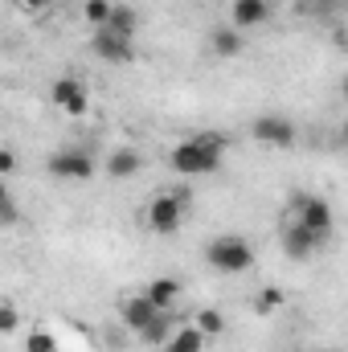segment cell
I'll return each mask as SVG.
<instances>
[{
  "label": "cell",
  "instance_id": "6da1fadb",
  "mask_svg": "<svg viewBox=\"0 0 348 352\" xmlns=\"http://www.w3.org/2000/svg\"><path fill=\"white\" fill-rule=\"evenodd\" d=\"M226 148H230V140L221 131H197V135L176 144L168 164L180 176H213V173H221V164H226Z\"/></svg>",
  "mask_w": 348,
  "mask_h": 352
},
{
  "label": "cell",
  "instance_id": "7a4b0ae2",
  "mask_svg": "<svg viewBox=\"0 0 348 352\" xmlns=\"http://www.w3.org/2000/svg\"><path fill=\"white\" fill-rule=\"evenodd\" d=\"M205 263L213 266L217 274H242L254 266V246L242 234H217L205 246Z\"/></svg>",
  "mask_w": 348,
  "mask_h": 352
},
{
  "label": "cell",
  "instance_id": "3957f363",
  "mask_svg": "<svg viewBox=\"0 0 348 352\" xmlns=\"http://www.w3.org/2000/svg\"><path fill=\"white\" fill-rule=\"evenodd\" d=\"M287 209H291V221H299V226H307V230H320V234H332V230H336L332 205H328L324 197H316V192H295Z\"/></svg>",
  "mask_w": 348,
  "mask_h": 352
},
{
  "label": "cell",
  "instance_id": "277c9868",
  "mask_svg": "<svg viewBox=\"0 0 348 352\" xmlns=\"http://www.w3.org/2000/svg\"><path fill=\"white\" fill-rule=\"evenodd\" d=\"M184 192H156L152 201H148V230L152 234H160V238H168L180 230V221H184Z\"/></svg>",
  "mask_w": 348,
  "mask_h": 352
},
{
  "label": "cell",
  "instance_id": "5b68a950",
  "mask_svg": "<svg viewBox=\"0 0 348 352\" xmlns=\"http://www.w3.org/2000/svg\"><path fill=\"white\" fill-rule=\"evenodd\" d=\"M328 242H332V234L307 230V226H299V221H291V226L283 230V254H287V258H295V263H307V258H312V254H320Z\"/></svg>",
  "mask_w": 348,
  "mask_h": 352
},
{
  "label": "cell",
  "instance_id": "8992f818",
  "mask_svg": "<svg viewBox=\"0 0 348 352\" xmlns=\"http://www.w3.org/2000/svg\"><path fill=\"white\" fill-rule=\"evenodd\" d=\"M50 176L54 180H74V184H83V180H90L94 176V156L90 152H83V148H62V152H54L50 156Z\"/></svg>",
  "mask_w": 348,
  "mask_h": 352
},
{
  "label": "cell",
  "instance_id": "52a82bcc",
  "mask_svg": "<svg viewBox=\"0 0 348 352\" xmlns=\"http://www.w3.org/2000/svg\"><path fill=\"white\" fill-rule=\"evenodd\" d=\"M90 54H94L98 62L127 66V62L135 58V41L123 37V33H115V29H94V33H90Z\"/></svg>",
  "mask_w": 348,
  "mask_h": 352
},
{
  "label": "cell",
  "instance_id": "ba28073f",
  "mask_svg": "<svg viewBox=\"0 0 348 352\" xmlns=\"http://www.w3.org/2000/svg\"><path fill=\"white\" fill-rule=\"evenodd\" d=\"M250 135L259 140V144H266V148H295V140H299V127L287 119V115H262V119H254V127H250Z\"/></svg>",
  "mask_w": 348,
  "mask_h": 352
},
{
  "label": "cell",
  "instance_id": "9c48e42d",
  "mask_svg": "<svg viewBox=\"0 0 348 352\" xmlns=\"http://www.w3.org/2000/svg\"><path fill=\"white\" fill-rule=\"evenodd\" d=\"M50 98H54V107L66 111L70 119H78V115L90 111V94H87V87H83L78 78H58L54 90H50Z\"/></svg>",
  "mask_w": 348,
  "mask_h": 352
},
{
  "label": "cell",
  "instance_id": "30bf717a",
  "mask_svg": "<svg viewBox=\"0 0 348 352\" xmlns=\"http://www.w3.org/2000/svg\"><path fill=\"white\" fill-rule=\"evenodd\" d=\"M156 316H160V307H156L148 295H131V299H123V303H119V320H123V328H131L135 336H140Z\"/></svg>",
  "mask_w": 348,
  "mask_h": 352
},
{
  "label": "cell",
  "instance_id": "8fae6325",
  "mask_svg": "<svg viewBox=\"0 0 348 352\" xmlns=\"http://www.w3.org/2000/svg\"><path fill=\"white\" fill-rule=\"evenodd\" d=\"M270 21V0H234L230 4V25L234 29H259Z\"/></svg>",
  "mask_w": 348,
  "mask_h": 352
},
{
  "label": "cell",
  "instance_id": "7c38bea8",
  "mask_svg": "<svg viewBox=\"0 0 348 352\" xmlns=\"http://www.w3.org/2000/svg\"><path fill=\"white\" fill-rule=\"evenodd\" d=\"M242 29H234V25H221V29H213L209 33V50H213V58H238L242 54Z\"/></svg>",
  "mask_w": 348,
  "mask_h": 352
},
{
  "label": "cell",
  "instance_id": "4fadbf2b",
  "mask_svg": "<svg viewBox=\"0 0 348 352\" xmlns=\"http://www.w3.org/2000/svg\"><path fill=\"white\" fill-rule=\"evenodd\" d=\"M140 168H144V156L135 148H119V152L107 156V176L111 180H127V176H135Z\"/></svg>",
  "mask_w": 348,
  "mask_h": 352
},
{
  "label": "cell",
  "instance_id": "5bb4252c",
  "mask_svg": "<svg viewBox=\"0 0 348 352\" xmlns=\"http://www.w3.org/2000/svg\"><path fill=\"white\" fill-rule=\"evenodd\" d=\"M144 295H148L160 311H173L176 299H180V283L168 278V274H160V278H152V283H148V291H144Z\"/></svg>",
  "mask_w": 348,
  "mask_h": 352
},
{
  "label": "cell",
  "instance_id": "9a60e30c",
  "mask_svg": "<svg viewBox=\"0 0 348 352\" xmlns=\"http://www.w3.org/2000/svg\"><path fill=\"white\" fill-rule=\"evenodd\" d=\"M173 332H176V320H173V311H160L144 332H140V340L148 344V349H164L168 340H173Z\"/></svg>",
  "mask_w": 348,
  "mask_h": 352
},
{
  "label": "cell",
  "instance_id": "2e32d148",
  "mask_svg": "<svg viewBox=\"0 0 348 352\" xmlns=\"http://www.w3.org/2000/svg\"><path fill=\"white\" fill-rule=\"evenodd\" d=\"M205 340H209V336H205L197 324H188V328H176L173 340H168L160 352H201V349H205Z\"/></svg>",
  "mask_w": 348,
  "mask_h": 352
},
{
  "label": "cell",
  "instance_id": "e0dca14e",
  "mask_svg": "<svg viewBox=\"0 0 348 352\" xmlns=\"http://www.w3.org/2000/svg\"><path fill=\"white\" fill-rule=\"evenodd\" d=\"M107 29H115V33H123V37H131L135 41V33H140V12L131 8V4H115V12H111V25Z\"/></svg>",
  "mask_w": 348,
  "mask_h": 352
},
{
  "label": "cell",
  "instance_id": "ac0fdd59",
  "mask_svg": "<svg viewBox=\"0 0 348 352\" xmlns=\"http://www.w3.org/2000/svg\"><path fill=\"white\" fill-rule=\"evenodd\" d=\"M111 12H115L111 0H87L83 4V21H87L90 29H107L111 25Z\"/></svg>",
  "mask_w": 348,
  "mask_h": 352
},
{
  "label": "cell",
  "instance_id": "d6986e66",
  "mask_svg": "<svg viewBox=\"0 0 348 352\" xmlns=\"http://www.w3.org/2000/svg\"><path fill=\"white\" fill-rule=\"evenodd\" d=\"M197 328H201L205 336H221V332H226V320H221L217 307H201V311H197Z\"/></svg>",
  "mask_w": 348,
  "mask_h": 352
},
{
  "label": "cell",
  "instance_id": "ffe728a7",
  "mask_svg": "<svg viewBox=\"0 0 348 352\" xmlns=\"http://www.w3.org/2000/svg\"><path fill=\"white\" fill-rule=\"evenodd\" d=\"M279 307H283V291H279V287L259 291V299H254V311H259V316H270V311H279Z\"/></svg>",
  "mask_w": 348,
  "mask_h": 352
},
{
  "label": "cell",
  "instance_id": "44dd1931",
  "mask_svg": "<svg viewBox=\"0 0 348 352\" xmlns=\"http://www.w3.org/2000/svg\"><path fill=\"white\" fill-rule=\"evenodd\" d=\"M25 352H58V340H54L50 332H29V340H25Z\"/></svg>",
  "mask_w": 348,
  "mask_h": 352
},
{
  "label": "cell",
  "instance_id": "7402d4cb",
  "mask_svg": "<svg viewBox=\"0 0 348 352\" xmlns=\"http://www.w3.org/2000/svg\"><path fill=\"white\" fill-rule=\"evenodd\" d=\"M0 332H17V307L12 303L0 307Z\"/></svg>",
  "mask_w": 348,
  "mask_h": 352
},
{
  "label": "cell",
  "instance_id": "603a6c76",
  "mask_svg": "<svg viewBox=\"0 0 348 352\" xmlns=\"http://www.w3.org/2000/svg\"><path fill=\"white\" fill-rule=\"evenodd\" d=\"M12 168H17V156H12V152L4 148V152H0V173H4V176H12Z\"/></svg>",
  "mask_w": 348,
  "mask_h": 352
},
{
  "label": "cell",
  "instance_id": "cb8c5ba5",
  "mask_svg": "<svg viewBox=\"0 0 348 352\" xmlns=\"http://www.w3.org/2000/svg\"><path fill=\"white\" fill-rule=\"evenodd\" d=\"M4 226H17V201L4 197Z\"/></svg>",
  "mask_w": 348,
  "mask_h": 352
},
{
  "label": "cell",
  "instance_id": "d4e9b609",
  "mask_svg": "<svg viewBox=\"0 0 348 352\" xmlns=\"http://www.w3.org/2000/svg\"><path fill=\"white\" fill-rule=\"evenodd\" d=\"M21 8H29V12H45L50 0H21Z\"/></svg>",
  "mask_w": 348,
  "mask_h": 352
},
{
  "label": "cell",
  "instance_id": "484cf974",
  "mask_svg": "<svg viewBox=\"0 0 348 352\" xmlns=\"http://www.w3.org/2000/svg\"><path fill=\"white\" fill-rule=\"evenodd\" d=\"M340 98H345V107H348V78L340 82Z\"/></svg>",
  "mask_w": 348,
  "mask_h": 352
},
{
  "label": "cell",
  "instance_id": "4316f807",
  "mask_svg": "<svg viewBox=\"0 0 348 352\" xmlns=\"http://www.w3.org/2000/svg\"><path fill=\"white\" fill-rule=\"evenodd\" d=\"M340 140H345V144H348V119H345V127H340Z\"/></svg>",
  "mask_w": 348,
  "mask_h": 352
}]
</instances>
